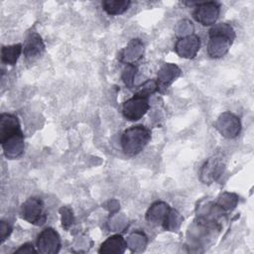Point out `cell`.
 Listing matches in <instances>:
<instances>
[{
  "label": "cell",
  "instance_id": "7c38bea8",
  "mask_svg": "<svg viewBox=\"0 0 254 254\" xmlns=\"http://www.w3.org/2000/svg\"><path fill=\"white\" fill-rule=\"evenodd\" d=\"M45 52V44L42 37L38 33H30L26 38L23 54L28 61H34L40 58Z\"/></svg>",
  "mask_w": 254,
  "mask_h": 254
},
{
  "label": "cell",
  "instance_id": "ac0fdd59",
  "mask_svg": "<svg viewBox=\"0 0 254 254\" xmlns=\"http://www.w3.org/2000/svg\"><path fill=\"white\" fill-rule=\"evenodd\" d=\"M22 52L23 48L21 44L4 46L1 50V61L5 64L15 65Z\"/></svg>",
  "mask_w": 254,
  "mask_h": 254
},
{
  "label": "cell",
  "instance_id": "52a82bcc",
  "mask_svg": "<svg viewBox=\"0 0 254 254\" xmlns=\"http://www.w3.org/2000/svg\"><path fill=\"white\" fill-rule=\"evenodd\" d=\"M38 252L42 254H56L61 249V237L52 227L41 231L37 238Z\"/></svg>",
  "mask_w": 254,
  "mask_h": 254
},
{
  "label": "cell",
  "instance_id": "44dd1931",
  "mask_svg": "<svg viewBox=\"0 0 254 254\" xmlns=\"http://www.w3.org/2000/svg\"><path fill=\"white\" fill-rule=\"evenodd\" d=\"M238 201V197L234 193L230 192H224L219 196V199L217 201V204L224 210V211H229L232 210Z\"/></svg>",
  "mask_w": 254,
  "mask_h": 254
},
{
  "label": "cell",
  "instance_id": "8992f818",
  "mask_svg": "<svg viewBox=\"0 0 254 254\" xmlns=\"http://www.w3.org/2000/svg\"><path fill=\"white\" fill-rule=\"evenodd\" d=\"M220 13V6L217 2H198L193 10V18L203 26L214 25Z\"/></svg>",
  "mask_w": 254,
  "mask_h": 254
},
{
  "label": "cell",
  "instance_id": "d6986e66",
  "mask_svg": "<svg viewBox=\"0 0 254 254\" xmlns=\"http://www.w3.org/2000/svg\"><path fill=\"white\" fill-rule=\"evenodd\" d=\"M182 222H183V217L180 214V212L175 208L170 207L162 226L164 227L165 230L177 231L180 228Z\"/></svg>",
  "mask_w": 254,
  "mask_h": 254
},
{
  "label": "cell",
  "instance_id": "603a6c76",
  "mask_svg": "<svg viewBox=\"0 0 254 254\" xmlns=\"http://www.w3.org/2000/svg\"><path fill=\"white\" fill-rule=\"evenodd\" d=\"M137 71V66L135 64H126V67L122 73V80L128 88H132L134 83V77Z\"/></svg>",
  "mask_w": 254,
  "mask_h": 254
},
{
  "label": "cell",
  "instance_id": "2e32d148",
  "mask_svg": "<svg viewBox=\"0 0 254 254\" xmlns=\"http://www.w3.org/2000/svg\"><path fill=\"white\" fill-rule=\"evenodd\" d=\"M20 131L22 129L16 115L12 113H2L0 115V139Z\"/></svg>",
  "mask_w": 254,
  "mask_h": 254
},
{
  "label": "cell",
  "instance_id": "277c9868",
  "mask_svg": "<svg viewBox=\"0 0 254 254\" xmlns=\"http://www.w3.org/2000/svg\"><path fill=\"white\" fill-rule=\"evenodd\" d=\"M150 109L149 96L136 92L132 97L122 104V114L126 120L137 121L141 119Z\"/></svg>",
  "mask_w": 254,
  "mask_h": 254
},
{
  "label": "cell",
  "instance_id": "5b68a950",
  "mask_svg": "<svg viewBox=\"0 0 254 254\" xmlns=\"http://www.w3.org/2000/svg\"><path fill=\"white\" fill-rule=\"evenodd\" d=\"M215 129L226 139L237 137L241 131V121L238 116L230 111L222 112L214 123Z\"/></svg>",
  "mask_w": 254,
  "mask_h": 254
},
{
  "label": "cell",
  "instance_id": "4fadbf2b",
  "mask_svg": "<svg viewBox=\"0 0 254 254\" xmlns=\"http://www.w3.org/2000/svg\"><path fill=\"white\" fill-rule=\"evenodd\" d=\"M144 55V45L139 39H133L121 51L119 61L125 64H134Z\"/></svg>",
  "mask_w": 254,
  "mask_h": 254
},
{
  "label": "cell",
  "instance_id": "9c48e42d",
  "mask_svg": "<svg viewBox=\"0 0 254 254\" xmlns=\"http://www.w3.org/2000/svg\"><path fill=\"white\" fill-rule=\"evenodd\" d=\"M224 163L221 158L210 157L208 158L200 168L199 179L204 185H211L216 182L224 171Z\"/></svg>",
  "mask_w": 254,
  "mask_h": 254
},
{
  "label": "cell",
  "instance_id": "6da1fadb",
  "mask_svg": "<svg viewBox=\"0 0 254 254\" xmlns=\"http://www.w3.org/2000/svg\"><path fill=\"white\" fill-rule=\"evenodd\" d=\"M234 29L227 23H219L213 25L208 31V43H207V54L212 59H219L225 56L234 39Z\"/></svg>",
  "mask_w": 254,
  "mask_h": 254
},
{
  "label": "cell",
  "instance_id": "d4e9b609",
  "mask_svg": "<svg viewBox=\"0 0 254 254\" xmlns=\"http://www.w3.org/2000/svg\"><path fill=\"white\" fill-rule=\"evenodd\" d=\"M14 253H38V250L35 249V247L33 246L32 243H25L23 245H21L18 249H16L14 251Z\"/></svg>",
  "mask_w": 254,
  "mask_h": 254
},
{
  "label": "cell",
  "instance_id": "3957f363",
  "mask_svg": "<svg viewBox=\"0 0 254 254\" xmlns=\"http://www.w3.org/2000/svg\"><path fill=\"white\" fill-rule=\"evenodd\" d=\"M21 216L27 222L40 226L43 225L48 217L44 201L36 196L29 197L21 205Z\"/></svg>",
  "mask_w": 254,
  "mask_h": 254
},
{
  "label": "cell",
  "instance_id": "ba28073f",
  "mask_svg": "<svg viewBox=\"0 0 254 254\" xmlns=\"http://www.w3.org/2000/svg\"><path fill=\"white\" fill-rule=\"evenodd\" d=\"M4 156L9 160L20 158L25 151L24 134L22 131L0 139Z\"/></svg>",
  "mask_w": 254,
  "mask_h": 254
},
{
  "label": "cell",
  "instance_id": "30bf717a",
  "mask_svg": "<svg viewBox=\"0 0 254 254\" xmlns=\"http://www.w3.org/2000/svg\"><path fill=\"white\" fill-rule=\"evenodd\" d=\"M200 49V39L194 34L181 37L175 45L176 54L184 59H192Z\"/></svg>",
  "mask_w": 254,
  "mask_h": 254
},
{
  "label": "cell",
  "instance_id": "7a4b0ae2",
  "mask_svg": "<svg viewBox=\"0 0 254 254\" xmlns=\"http://www.w3.org/2000/svg\"><path fill=\"white\" fill-rule=\"evenodd\" d=\"M151 130L143 125L131 126L124 130L121 136V147L127 156L138 155L150 142Z\"/></svg>",
  "mask_w": 254,
  "mask_h": 254
},
{
  "label": "cell",
  "instance_id": "cb8c5ba5",
  "mask_svg": "<svg viewBox=\"0 0 254 254\" xmlns=\"http://www.w3.org/2000/svg\"><path fill=\"white\" fill-rule=\"evenodd\" d=\"M12 233V227L9 223L6 221H1L0 222V234H1V243H3Z\"/></svg>",
  "mask_w": 254,
  "mask_h": 254
},
{
  "label": "cell",
  "instance_id": "9a60e30c",
  "mask_svg": "<svg viewBox=\"0 0 254 254\" xmlns=\"http://www.w3.org/2000/svg\"><path fill=\"white\" fill-rule=\"evenodd\" d=\"M170 209L168 203L164 201L154 202L146 212V220L153 225H162Z\"/></svg>",
  "mask_w": 254,
  "mask_h": 254
},
{
  "label": "cell",
  "instance_id": "8fae6325",
  "mask_svg": "<svg viewBox=\"0 0 254 254\" xmlns=\"http://www.w3.org/2000/svg\"><path fill=\"white\" fill-rule=\"evenodd\" d=\"M181 68L175 64H164L158 71V78L156 80L158 91L163 92L166 90L181 75Z\"/></svg>",
  "mask_w": 254,
  "mask_h": 254
},
{
  "label": "cell",
  "instance_id": "e0dca14e",
  "mask_svg": "<svg viewBox=\"0 0 254 254\" xmlns=\"http://www.w3.org/2000/svg\"><path fill=\"white\" fill-rule=\"evenodd\" d=\"M130 5L129 0H105L102 2V9L110 16H118L125 13Z\"/></svg>",
  "mask_w": 254,
  "mask_h": 254
},
{
  "label": "cell",
  "instance_id": "7402d4cb",
  "mask_svg": "<svg viewBox=\"0 0 254 254\" xmlns=\"http://www.w3.org/2000/svg\"><path fill=\"white\" fill-rule=\"evenodd\" d=\"M60 213H61L62 225L64 229L67 230L74 222V216H73L72 209L67 206H63L60 208Z\"/></svg>",
  "mask_w": 254,
  "mask_h": 254
},
{
  "label": "cell",
  "instance_id": "ffe728a7",
  "mask_svg": "<svg viewBox=\"0 0 254 254\" xmlns=\"http://www.w3.org/2000/svg\"><path fill=\"white\" fill-rule=\"evenodd\" d=\"M147 237L143 232H134L132 233L129 238L127 239V246L130 247L132 251H142L144 249V246L147 243Z\"/></svg>",
  "mask_w": 254,
  "mask_h": 254
},
{
  "label": "cell",
  "instance_id": "5bb4252c",
  "mask_svg": "<svg viewBox=\"0 0 254 254\" xmlns=\"http://www.w3.org/2000/svg\"><path fill=\"white\" fill-rule=\"evenodd\" d=\"M127 248V241L120 234L109 236L100 246L98 252L104 254H122Z\"/></svg>",
  "mask_w": 254,
  "mask_h": 254
}]
</instances>
